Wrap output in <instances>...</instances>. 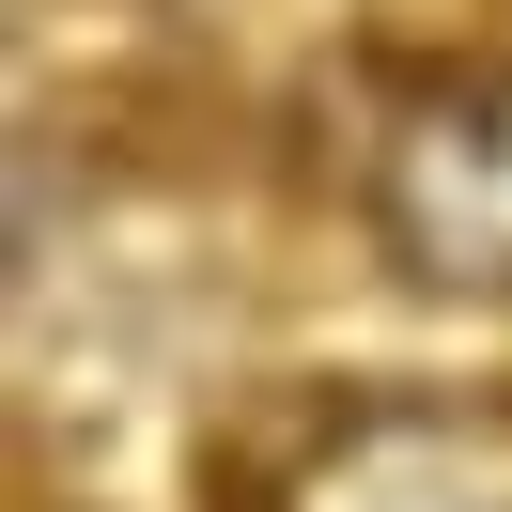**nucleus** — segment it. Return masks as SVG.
Returning a JSON list of instances; mask_svg holds the SVG:
<instances>
[{"instance_id":"f03ea898","label":"nucleus","mask_w":512,"mask_h":512,"mask_svg":"<svg viewBox=\"0 0 512 512\" xmlns=\"http://www.w3.org/2000/svg\"><path fill=\"white\" fill-rule=\"evenodd\" d=\"M264 512H512V435L450 404H388V419L311 435V466Z\"/></svg>"},{"instance_id":"f257e3e1","label":"nucleus","mask_w":512,"mask_h":512,"mask_svg":"<svg viewBox=\"0 0 512 512\" xmlns=\"http://www.w3.org/2000/svg\"><path fill=\"white\" fill-rule=\"evenodd\" d=\"M357 202L388 264L450 295H512V63H419L357 140Z\"/></svg>"}]
</instances>
